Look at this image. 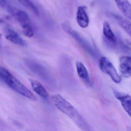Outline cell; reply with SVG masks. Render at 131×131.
<instances>
[{
	"mask_svg": "<svg viewBox=\"0 0 131 131\" xmlns=\"http://www.w3.org/2000/svg\"><path fill=\"white\" fill-rule=\"evenodd\" d=\"M0 73L3 78V82L12 90L31 101L37 100V97L34 94L6 69L0 67Z\"/></svg>",
	"mask_w": 131,
	"mask_h": 131,
	"instance_id": "1",
	"label": "cell"
},
{
	"mask_svg": "<svg viewBox=\"0 0 131 131\" xmlns=\"http://www.w3.org/2000/svg\"><path fill=\"white\" fill-rule=\"evenodd\" d=\"M51 100L59 110L72 119L78 113L74 107L59 94L52 95Z\"/></svg>",
	"mask_w": 131,
	"mask_h": 131,
	"instance_id": "2",
	"label": "cell"
},
{
	"mask_svg": "<svg viewBox=\"0 0 131 131\" xmlns=\"http://www.w3.org/2000/svg\"><path fill=\"white\" fill-rule=\"evenodd\" d=\"M7 10L8 14L20 24L23 31L33 28L28 15L25 12L11 5L7 6Z\"/></svg>",
	"mask_w": 131,
	"mask_h": 131,
	"instance_id": "3",
	"label": "cell"
},
{
	"mask_svg": "<svg viewBox=\"0 0 131 131\" xmlns=\"http://www.w3.org/2000/svg\"><path fill=\"white\" fill-rule=\"evenodd\" d=\"M99 67L105 74L108 75L112 81L117 84L121 81V78L112 63L105 57H102L99 61Z\"/></svg>",
	"mask_w": 131,
	"mask_h": 131,
	"instance_id": "4",
	"label": "cell"
},
{
	"mask_svg": "<svg viewBox=\"0 0 131 131\" xmlns=\"http://www.w3.org/2000/svg\"><path fill=\"white\" fill-rule=\"evenodd\" d=\"M119 71L121 75L124 78L131 76V57L125 56L119 60Z\"/></svg>",
	"mask_w": 131,
	"mask_h": 131,
	"instance_id": "5",
	"label": "cell"
},
{
	"mask_svg": "<svg viewBox=\"0 0 131 131\" xmlns=\"http://www.w3.org/2000/svg\"><path fill=\"white\" fill-rule=\"evenodd\" d=\"M76 20L79 25L82 28H85L88 26L89 19L86 6L84 5L79 6L77 12Z\"/></svg>",
	"mask_w": 131,
	"mask_h": 131,
	"instance_id": "6",
	"label": "cell"
},
{
	"mask_svg": "<svg viewBox=\"0 0 131 131\" xmlns=\"http://www.w3.org/2000/svg\"><path fill=\"white\" fill-rule=\"evenodd\" d=\"M115 97L120 101L125 111L131 117V96L127 94L114 91Z\"/></svg>",
	"mask_w": 131,
	"mask_h": 131,
	"instance_id": "7",
	"label": "cell"
},
{
	"mask_svg": "<svg viewBox=\"0 0 131 131\" xmlns=\"http://www.w3.org/2000/svg\"><path fill=\"white\" fill-rule=\"evenodd\" d=\"M5 37L15 44L21 47H27V43L25 40L21 37L19 35L12 29H8L6 31Z\"/></svg>",
	"mask_w": 131,
	"mask_h": 131,
	"instance_id": "8",
	"label": "cell"
},
{
	"mask_svg": "<svg viewBox=\"0 0 131 131\" xmlns=\"http://www.w3.org/2000/svg\"><path fill=\"white\" fill-rule=\"evenodd\" d=\"M103 33L105 39L113 46L117 44V39L115 35L112 31L110 25L107 21L103 24Z\"/></svg>",
	"mask_w": 131,
	"mask_h": 131,
	"instance_id": "9",
	"label": "cell"
},
{
	"mask_svg": "<svg viewBox=\"0 0 131 131\" xmlns=\"http://www.w3.org/2000/svg\"><path fill=\"white\" fill-rule=\"evenodd\" d=\"M118 9L127 18L131 20V4L128 0H114Z\"/></svg>",
	"mask_w": 131,
	"mask_h": 131,
	"instance_id": "10",
	"label": "cell"
},
{
	"mask_svg": "<svg viewBox=\"0 0 131 131\" xmlns=\"http://www.w3.org/2000/svg\"><path fill=\"white\" fill-rule=\"evenodd\" d=\"M77 73L79 78L89 85H91V81L88 72L82 62L78 61L76 63Z\"/></svg>",
	"mask_w": 131,
	"mask_h": 131,
	"instance_id": "11",
	"label": "cell"
},
{
	"mask_svg": "<svg viewBox=\"0 0 131 131\" xmlns=\"http://www.w3.org/2000/svg\"><path fill=\"white\" fill-rule=\"evenodd\" d=\"M32 88L37 94L43 98L47 99L49 97L47 91L42 84L38 81L34 79H30Z\"/></svg>",
	"mask_w": 131,
	"mask_h": 131,
	"instance_id": "12",
	"label": "cell"
},
{
	"mask_svg": "<svg viewBox=\"0 0 131 131\" xmlns=\"http://www.w3.org/2000/svg\"><path fill=\"white\" fill-rule=\"evenodd\" d=\"M114 19L118 25L130 35L131 37V22L120 15H114Z\"/></svg>",
	"mask_w": 131,
	"mask_h": 131,
	"instance_id": "13",
	"label": "cell"
},
{
	"mask_svg": "<svg viewBox=\"0 0 131 131\" xmlns=\"http://www.w3.org/2000/svg\"><path fill=\"white\" fill-rule=\"evenodd\" d=\"M21 4L31 11L36 15H38L39 12L35 5L30 0H18Z\"/></svg>",
	"mask_w": 131,
	"mask_h": 131,
	"instance_id": "14",
	"label": "cell"
},
{
	"mask_svg": "<svg viewBox=\"0 0 131 131\" xmlns=\"http://www.w3.org/2000/svg\"><path fill=\"white\" fill-rule=\"evenodd\" d=\"M7 1L6 0H0V7H5L7 5Z\"/></svg>",
	"mask_w": 131,
	"mask_h": 131,
	"instance_id": "15",
	"label": "cell"
},
{
	"mask_svg": "<svg viewBox=\"0 0 131 131\" xmlns=\"http://www.w3.org/2000/svg\"><path fill=\"white\" fill-rule=\"evenodd\" d=\"M125 45H126V47H127V48L128 50L131 51V43L130 42L128 41H126L125 43Z\"/></svg>",
	"mask_w": 131,
	"mask_h": 131,
	"instance_id": "16",
	"label": "cell"
},
{
	"mask_svg": "<svg viewBox=\"0 0 131 131\" xmlns=\"http://www.w3.org/2000/svg\"><path fill=\"white\" fill-rule=\"evenodd\" d=\"M0 81H2L3 82V78H2V75L0 73Z\"/></svg>",
	"mask_w": 131,
	"mask_h": 131,
	"instance_id": "17",
	"label": "cell"
},
{
	"mask_svg": "<svg viewBox=\"0 0 131 131\" xmlns=\"http://www.w3.org/2000/svg\"><path fill=\"white\" fill-rule=\"evenodd\" d=\"M131 131V130H130V131Z\"/></svg>",
	"mask_w": 131,
	"mask_h": 131,
	"instance_id": "18",
	"label": "cell"
}]
</instances>
